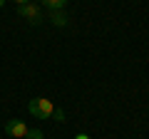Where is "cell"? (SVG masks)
Masks as SVG:
<instances>
[{"label": "cell", "mask_w": 149, "mask_h": 139, "mask_svg": "<svg viewBox=\"0 0 149 139\" xmlns=\"http://www.w3.org/2000/svg\"><path fill=\"white\" fill-rule=\"evenodd\" d=\"M27 109H30V114H32V117H37V119H50V117H52V112H55V104H52V99L35 97V99H30Z\"/></svg>", "instance_id": "1"}, {"label": "cell", "mask_w": 149, "mask_h": 139, "mask_svg": "<svg viewBox=\"0 0 149 139\" xmlns=\"http://www.w3.org/2000/svg\"><path fill=\"white\" fill-rule=\"evenodd\" d=\"M17 15L25 17L30 25H40V22L45 20L42 15V8L37 5V3H25V5H17Z\"/></svg>", "instance_id": "2"}, {"label": "cell", "mask_w": 149, "mask_h": 139, "mask_svg": "<svg viewBox=\"0 0 149 139\" xmlns=\"http://www.w3.org/2000/svg\"><path fill=\"white\" fill-rule=\"evenodd\" d=\"M5 132L10 134V137H15V139H25L27 127H25V122H20V119H10V122H5Z\"/></svg>", "instance_id": "3"}, {"label": "cell", "mask_w": 149, "mask_h": 139, "mask_svg": "<svg viewBox=\"0 0 149 139\" xmlns=\"http://www.w3.org/2000/svg\"><path fill=\"white\" fill-rule=\"evenodd\" d=\"M50 22L57 27H65L67 25V15H65L62 10H50Z\"/></svg>", "instance_id": "4"}, {"label": "cell", "mask_w": 149, "mask_h": 139, "mask_svg": "<svg viewBox=\"0 0 149 139\" xmlns=\"http://www.w3.org/2000/svg\"><path fill=\"white\" fill-rule=\"evenodd\" d=\"M42 5L50 8V10H62L67 5V0H42Z\"/></svg>", "instance_id": "5"}, {"label": "cell", "mask_w": 149, "mask_h": 139, "mask_svg": "<svg viewBox=\"0 0 149 139\" xmlns=\"http://www.w3.org/2000/svg\"><path fill=\"white\" fill-rule=\"evenodd\" d=\"M25 139H45V137H42V132H40V129H27Z\"/></svg>", "instance_id": "6"}, {"label": "cell", "mask_w": 149, "mask_h": 139, "mask_svg": "<svg viewBox=\"0 0 149 139\" xmlns=\"http://www.w3.org/2000/svg\"><path fill=\"white\" fill-rule=\"evenodd\" d=\"M52 119H55V122H60V124H62V122H65V109L55 107V112H52Z\"/></svg>", "instance_id": "7"}, {"label": "cell", "mask_w": 149, "mask_h": 139, "mask_svg": "<svg viewBox=\"0 0 149 139\" xmlns=\"http://www.w3.org/2000/svg\"><path fill=\"white\" fill-rule=\"evenodd\" d=\"M74 139H90V137H87V134H77Z\"/></svg>", "instance_id": "8"}, {"label": "cell", "mask_w": 149, "mask_h": 139, "mask_svg": "<svg viewBox=\"0 0 149 139\" xmlns=\"http://www.w3.org/2000/svg\"><path fill=\"white\" fill-rule=\"evenodd\" d=\"M15 3L17 5H25V3H30V0H15Z\"/></svg>", "instance_id": "9"}, {"label": "cell", "mask_w": 149, "mask_h": 139, "mask_svg": "<svg viewBox=\"0 0 149 139\" xmlns=\"http://www.w3.org/2000/svg\"><path fill=\"white\" fill-rule=\"evenodd\" d=\"M3 5H5V0H0V8H3Z\"/></svg>", "instance_id": "10"}]
</instances>
